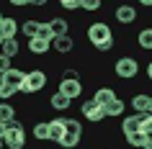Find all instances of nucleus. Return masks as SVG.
<instances>
[{"mask_svg": "<svg viewBox=\"0 0 152 149\" xmlns=\"http://www.w3.org/2000/svg\"><path fill=\"white\" fill-rule=\"evenodd\" d=\"M142 149H152V136H147V139H144V147Z\"/></svg>", "mask_w": 152, "mask_h": 149, "instance_id": "72a5a7b5", "label": "nucleus"}, {"mask_svg": "<svg viewBox=\"0 0 152 149\" xmlns=\"http://www.w3.org/2000/svg\"><path fill=\"white\" fill-rule=\"evenodd\" d=\"M124 139H126L129 147L142 149V147H144V139H147V136H144V131H134V134H129V136H124Z\"/></svg>", "mask_w": 152, "mask_h": 149, "instance_id": "b1692460", "label": "nucleus"}, {"mask_svg": "<svg viewBox=\"0 0 152 149\" xmlns=\"http://www.w3.org/2000/svg\"><path fill=\"white\" fill-rule=\"evenodd\" d=\"M49 28H52V33H54V39H59V36H67L70 23H67L64 18H52V21H49Z\"/></svg>", "mask_w": 152, "mask_h": 149, "instance_id": "f3484780", "label": "nucleus"}, {"mask_svg": "<svg viewBox=\"0 0 152 149\" xmlns=\"http://www.w3.org/2000/svg\"><path fill=\"white\" fill-rule=\"evenodd\" d=\"M49 124V141H62L64 136V118H52V121H47Z\"/></svg>", "mask_w": 152, "mask_h": 149, "instance_id": "9b49d317", "label": "nucleus"}, {"mask_svg": "<svg viewBox=\"0 0 152 149\" xmlns=\"http://www.w3.org/2000/svg\"><path fill=\"white\" fill-rule=\"evenodd\" d=\"M49 49H52V44L44 41V39H39V36L28 39V52H31V54H47Z\"/></svg>", "mask_w": 152, "mask_h": 149, "instance_id": "dca6fc26", "label": "nucleus"}, {"mask_svg": "<svg viewBox=\"0 0 152 149\" xmlns=\"http://www.w3.org/2000/svg\"><path fill=\"white\" fill-rule=\"evenodd\" d=\"M113 33H111V26L106 23V21H96V23L88 26V41L93 44V47H101V44H106V41H111Z\"/></svg>", "mask_w": 152, "mask_h": 149, "instance_id": "7ed1b4c3", "label": "nucleus"}, {"mask_svg": "<svg viewBox=\"0 0 152 149\" xmlns=\"http://www.w3.org/2000/svg\"><path fill=\"white\" fill-rule=\"evenodd\" d=\"M59 5H62L64 10H77V8H80V0H62Z\"/></svg>", "mask_w": 152, "mask_h": 149, "instance_id": "2f4dec72", "label": "nucleus"}, {"mask_svg": "<svg viewBox=\"0 0 152 149\" xmlns=\"http://www.w3.org/2000/svg\"><path fill=\"white\" fill-rule=\"evenodd\" d=\"M80 8L88 10V13H93V10L101 8V0H80Z\"/></svg>", "mask_w": 152, "mask_h": 149, "instance_id": "c85d7f7f", "label": "nucleus"}, {"mask_svg": "<svg viewBox=\"0 0 152 149\" xmlns=\"http://www.w3.org/2000/svg\"><path fill=\"white\" fill-rule=\"evenodd\" d=\"M3 18H5V16H3V13H0V23H3Z\"/></svg>", "mask_w": 152, "mask_h": 149, "instance_id": "4c0bfd02", "label": "nucleus"}, {"mask_svg": "<svg viewBox=\"0 0 152 149\" xmlns=\"http://www.w3.org/2000/svg\"><path fill=\"white\" fill-rule=\"evenodd\" d=\"M3 136H5V124H0V141H3Z\"/></svg>", "mask_w": 152, "mask_h": 149, "instance_id": "f704fd0d", "label": "nucleus"}, {"mask_svg": "<svg viewBox=\"0 0 152 149\" xmlns=\"http://www.w3.org/2000/svg\"><path fill=\"white\" fill-rule=\"evenodd\" d=\"M10 121H16V108H13L10 103L0 100V124H5V126H8Z\"/></svg>", "mask_w": 152, "mask_h": 149, "instance_id": "a211bd4d", "label": "nucleus"}, {"mask_svg": "<svg viewBox=\"0 0 152 149\" xmlns=\"http://www.w3.org/2000/svg\"><path fill=\"white\" fill-rule=\"evenodd\" d=\"M0 44H3V36H0Z\"/></svg>", "mask_w": 152, "mask_h": 149, "instance_id": "58836bf2", "label": "nucleus"}, {"mask_svg": "<svg viewBox=\"0 0 152 149\" xmlns=\"http://www.w3.org/2000/svg\"><path fill=\"white\" fill-rule=\"evenodd\" d=\"M47 82H49V77H47V72H44V70H31V72H26V82L21 85L18 93L34 95V93H39V90H44Z\"/></svg>", "mask_w": 152, "mask_h": 149, "instance_id": "f03ea898", "label": "nucleus"}, {"mask_svg": "<svg viewBox=\"0 0 152 149\" xmlns=\"http://www.w3.org/2000/svg\"><path fill=\"white\" fill-rule=\"evenodd\" d=\"M16 93H18V90H13V87H8V85H3V82H0V100H5V103H8Z\"/></svg>", "mask_w": 152, "mask_h": 149, "instance_id": "cd10ccee", "label": "nucleus"}, {"mask_svg": "<svg viewBox=\"0 0 152 149\" xmlns=\"http://www.w3.org/2000/svg\"><path fill=\"white\" fill-rule=\"evenodd\" d=\"M3 147H8V149H23L26 147V129H23L21 121H10V124L5 126Z\"/></svg>", "mask_w": 152, "mask_h": 149, "instance_id": "f257e3e1", "label": "nucleus"}, {"mask_svg": "<svg viewBox=\"0 0 152 149\" xmlns=\"http://www.w3.org/2000/svg\"><path fill=\"white\" fill-rule=\"evenodd\" d=\"M64 131H70V134H83L80 121H75V118H64Z\"/></svg>", "mask_w": 152, "mask_h": 149, "instance_id": "bb28decb", "label": "nucleus"}, {"mask_svg": "<svg viewBox=\"0 0 152 149\" xmlns=\"http://www.w3.org/2000/svg\"><path fill=\"white\" fill-rule=\"evenodd\" d=\"M18 31H21V26H18L16 18H10V16L3 18V23H0V36H3V39H16Z\"/></svg>", "mask_w": 152, "mask_h": 149, "instance_id": "9d476101", "label": "nucleus"}, {"mask_svg": "<svg viewBox=\"0 0 152 149\" xmlns=\"http://www.w3.org/2000/svg\"><path fill=\"white\" fill-rule=\"evenodd\" d=\"M137 44L142 52H152V28H142L137 33Z\"/></svg>", "mask_w": 152, "mask_h": 149, "instance_id": "6ab92c4d", "label": "nucleus"}, {"mask_svg": "<svg viewBox=\"0 0 152 149\" xmlns=\"http://www.w3.org/2000/svg\"><path fill=\"white\" fill-rule=\"evenodd\" d=\"M113 100H116V93H113V87H108V85L98 87L96 95H93V103H96V105H101V108H106V105H108V103H113Z\"/></svg>", "mask_w": 152, "mask_h": 149, "instance_id": "1a4fd4ad", "label": "nucleus"}, {"mask_svg": "<svg viewBox=\"0 0 152 149\" xmlns=\"http://www.w3.org/2000/svg\"><path fill=\"white\" fill-rule=\"evenodd\" d=\"M62 80H80V72L75 70V67H64V72H62Z\"/></svg>", "mask_w": 152, "mask_h": 149, "instance_id": "c756f323", "label": "nucleus"}, {"mask_svg": "<svg viewBox=\"0 0 152 149\" xmlns=\"http://www.w3.org/2000/svg\"><path fill=\"white\" fill-rule=\"evenodd\" d=\"M113 16H116L119 23H134L137 21V8L129 5V3H124V5H119V8L113 10Z\"/></svg>", "mask_w": 152, "mask_h": 149, "instance_id": "6e6552de", "label": "nucleus"}, {"mask_svg": "<svg viewBox=\"0 0 152 149\" xmlns=\"http://www.w3.org/2000/svg\"><path fill=\"white\" fill-rule=\"evenodd\" d=\"M52 49H54V52H59V54H70L72 49H75V41H72V36L67 33V36H59V39L52 41Z\"/></svg>", "mask_w": 152, "mask_h": 149, "instance_id": "ddd939ff", "label": "nucleus"}, {"mask_svg": "<svg viewBox=\"0 0 152 149\" xmlns=\"http://www.w3.org/2000/svg\"><path fill=\"white\" fill-rule=\"evenodd\" d=\"M103 113H106V118H119L121 113H124V100L116 98L113 103H108V105L103 108Z\"/></svg>", "mask_w": 152, "mask_h": 149, "instance_id": "aec40b11", "label": "nucleus"}, {"mask_svg": "<svg viewBox=\"0 0 152 149\" xmlns=\"http://www.w3.org/2000/svg\"><path fill=\"white\" fill-rule=\"evenodd\" d=\"M0 82L3 85H8V87H13V90H21V85L26 82V72H21V70H8L3 77H0Z\"/></svg>", "mask_w": 152, "mask_h": 149, "instance_id": "0eeeda50", "label": "nucleus"}, {"mask_svg": "<svg viewBox=\"0 0 152 149\" xmlns=\"http://www.w3.org/2000/svg\"><path fill=\"white\" fill-rule=\"evenodd\" d=\"M113 72H116V77H121V80H132V77H137V72H139V62H137L134 57H121V59H116V64H113Z\"/></svg>", "mask_w": 152, "mask_h": 149, "instance_id": "20e7f679", "label": "nucleus"}, {"mask_svg": "<svg viewBox=\"0 0 152 149\" xmlns=\"http://www.w3.org/2000/svg\"><path fill=\"white\" fill-rule=\"evenodd\" d=\"M147 105H150V95L137 93L134 98H132V108H134L137 113H147Z\"/></svg>", "mask_w": 152, "mask_h": 149, "instance_id": "412c9836", "label": "nucleus"}, {"mask_svg": "<svg viewBox=\"0 0 152 149\" xmlns=\"http://www.w3.org/2000/svg\"><path fill=\"white\" fill-rule=\"evenodd\" d=\"M62 95H67L70 100H75V98H80L83 95V82L80 80H59V87H57Z\"/></svg>", "mask_w": 152, "mask_h": 149, "instance_id": "423d86ee", "label": "nucleus"}, {"mask_svg": "<svg viewBox=\"0 0 152 149\" xmlns=\"http://www.w3.org/2000/svg\"><path fill=\"white\" fill-rule=\"evenodd\" d=\"M8 70H13V64H10L8 57H3V54H0V77H3V75H5Z\"/></svg>", "mask_w": 152, "mask_h": 149, "instance_id": "7c9ffc66", "label": "nucleus"}, {"mask_svg": "<svg viewBox=\"0 0 152 149\" xmlns=\"http://www.w3.org/2000/svg\"><path fill=\"white\" fill-rule=\"evenodd\" d=\"M36 36H39V39H44V41H49V44L54 41V33H52L49 23H41V26H39V33H36Z\"/></svg>", "mask_w": 152, "mask_h": 149, "instance_id": "a878e982", "label": "nucleus"}, {"mask_svg": "<svg viewBox=\"0 0 152 149\" xmlns=\"http://www.w3.org/2000/svg\"><path fill=\"white\" fill-rule=\"evenodd\" d=\"M147 77H150V80H152V62H150V64H147Z\"/></svg>", "mask_w": 152, "mask_h": 149, "instance_id": "c9c22d12", "label": "nucleus"}, {"mask_svg": "<svg viewBox=\"0 0 152 149\" xmlns=\"http://www.w3.org/2000/svg\"><path fill=\"white\" fill-rule=\"evenodd\" d=\"M0 149H3V141H0Z\"/></svg>", "mask_w": 152, "mask_h": 149, "instance_id": "ea45409f", "label": "nucleus"}, {"mask_svg": "<svg viewBox=\"0 0 152 149\" xmlns=\"http://www.w3.org/2000/svg\"><path fill=\"white\" fill-rule=\"evenodd\" d=\"M0 54L8 57V59L18 57V54H21V44H18V39H3V44H0Z\"/></svg>", "mask_w": 152, "mask_h": 149, "instance_id": "f8f14e48", "label": "nucleus"}, {"mask_svg": "<svg viewBox=\"0 0 152 149\" xmlns=\"http://www.w3.org/2000/svg\"><path fill=\"white\" fill-rule=\"evenodd\" d=\"M34 136H36V139H49V124L47 121H39V124L34 126Z\"/></svg>", "mask_w": 152, "mask_h": 149, "instance_id": "393cba45", "label": "nucleus"}, {"mask_svg": "<svg viewBox=\"0 0 152 149\" xmlns=\"http://www.w3.org/2000/svg\"><path fill=\"white\" fill-rule=\"evenodd\" d=\"M111 49H113V39L106 41V44H101V47H98V52H101V54H106V52H111Z\"/></svg>", "mask_w": 152, "mask_h": 149, "instance_id": "473e14b6", "label": "nucleus"}, {"mask_svg": "<svg viewBox=\"0 0 152 149\" xmlns=\"http://www.w3.org/2000/svg\"><path fill=\"white\" fill-rule=\"evenodd\" d=\"M39 26H41V21L28 18V21H23V23H21V33H23V36H28V39H34V36L39 33Z\"/></svg>", "mask_w": 152, "mask_h": 149, "instance_id": "4be33fe9", "label": "nucleus"}, {"mask_svg": "<svg viewBox=\"0 0 152 149\" xmlns=\"http://www.w3.org/2000/svg\"><path fill=\"white\" fill-rule=\"evenodd\" d=\"M124 136H129V134H134V131H142L139 129V113H134V116H126L124 121H121V129H119Z\"/></svg>", "mask_w": 152, "mask_h": 149, "instance_id": "4468645a", "label": "nucleus"}, {"mask_svg": "<svg viewBox=\"0 0 152 149\" xmlns=\"http://www.w3.org/2000/svg\"><path fill=\"white\" fill-rule=\"evenodd\" d=\"M80 110H83V116L88 118L90 124H101V121H103V118H106L103 108H101V105H96V103H93V98H90V100H83Z\"/></svg>", "mask_w": 152, "mask_h": 149, "instance_id": "39448f33", "label": "nucleus"}, {"mask_svg": "<svg viewBox=\"0 0 152 149\" xmlns=\"http://www.w3.org/2000/svg\"><path fill=\"white\" fill-rule=\"evenodd\" d=\"M147 113L152 116V98H150V105H147Z\"/></svg>", "mask_w": 152, "mask_h": 149, "instance_id": "e433bc0d", "label": "nucleus"}, {"mask_svg": "<svg viewBox=\"0 0 152 149\" xmlns=\"http://www.w3.org/2000/svg\"><path fill=\"white\" fill-rule=\"evenodd\" d=\"M80 139H83V134H70V131H64L62 141H59V147H62V149H75L77 144H80Z\"/></svg>", "mask_w": 152, "mask_h": 149, "instance_id": "5701e85b", "label": "nucleus"}, {"mask_svg": "<svg viewBox=\"0 0 152 149\" xmlns=\"http://www.w3.org/2000/svg\"><path fill=\"white\" fill-rule=\"evenodd\" d=\"M49 105H52V110H70V105H72V100L67 98V95H62L59 90H57L52 98H49Z\"/></svg>", "mask_w": 152, "mask_h": 149, "instance_id": "2eb2a0df", "label": "nucleus"}]
</instances>
